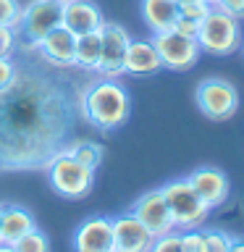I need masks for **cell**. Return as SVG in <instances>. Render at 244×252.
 <instances>
[{
    "mask_svg": "<svg viewBox=\"0 0 244 252\" xmlns=\"http://www.w3.org/2000/svg\"><path fill=\"white\" fill-rule=\"evenodd\" d=\"M197 29H200V24L192 19H184V16H179L176 24H173V32H179L184 37H197Z\"/></svg>",
    "mask_w": 244,
    "mask_h": 252,
    "instance_id": "f546056e",
    "label": "cell"
},
{
    "mask_svg": "<svg viewBox=\"0 0 244 252\" xmlns=\"http://www.w3.org/2000/svg\"><path fill=\"white\" fill-rule=\"evenodd\" d=\"M139 13L147 29L152 34H160V32L173 29V24L179 19V3L176 0H142Z\"/></svg>",
    "mask_w": 244,
    "mask_h": 252,
    "instance_id": "e0dca14e",
    "label": "cell"
},
{
    "mask_svg": "<svg viewBox=\"0 0 244 252\" xmlns=\"http://www.w3.org/2000/svg\"><path fill=\"white\" fill-rule=\"evenodd\" d=\"M113 220V247L121 252H150L155 236L150 234V228L134 216V213H121V216L110 218Z\"/></svg>",
    "mask_w": 244,
    "mask_h": 252,
    "instance_id": "4fadbf2b",
    "label": "cell"
},
{
    "mask_svg": "<svg viewBox=\"0 0 244 252\" xmlns=\"http://www.w3.org/2000/svg\"><path fill=\"white\" fill-rule=\"evenodd\" d=\"M163 197L168 202L171 218L176 231H189V228H202L208 220L210 208L202 202V197L194 192V187L189 184V179H176L168 181L163 187Z\"/></svg>",
    "mask_w": 244,
    "mask_h": 252,
    "instance_id": "5b68a950",
    "label": "cell"
},
{
    "mask_svg": "<svg viewBox=\"0 0 244 252\" xmlns=\"http://www.w3.org/2000/svg\"><path fill=\"white\" fill-rule=\"evenodd\" d=\"M0 210H3V205H0ZM0 244H3V239H0Z\"/></svg>",
    "mask_w": 244,
    "mask_h": 252,
    "instance_id": "e575fe53",
    "label": "cell"
},
{
    "mask_svg": "<svg viewBox=\"0 0 244 252\" xmlns=\"http://www.w3.org/2000/svg\"><path fill=\"white\" fill-rule=\"evenodd\" d=\"M16 50V29L0 27V58H11Z\"/></svg>",
    "mask_w": 244,
    "mask_h": 252,
    "instance_id": "4316f807",
    "label": "cell"
},
{
    "mask_svg": "<svg viewBox=\"0 0 244 252\" xmlns=\"http://www.w3.org/2000/svg\"><path fill=\"white\" fill-rule=\"evenodd\" d=\"M131 213L145 223V228H150L152 236H163L168 231H176L171 210H168V202H165V197H163V189H150V192H145L137 202H134Z\"/></svg>",
    "mask_w": 244,
    "mask_h": 252,
    "instance_id": "30bf717a",
    "label": "cell"
},
{
    "mask_svg": "<svg viewBox=\"0 0 244 252\" xmlns=\"http://www.w3.org/2000/svg\"><path fill=\"white\" fill-rule=\"evenodd\" d=\"M0 252H16V250L11 247V244H0Z\"/></svg>",
    "mask_w": 244,
    "mask_h": 252,
    "instance_id": "1f68e13d",
    "label": "cell"
},
{
    "mask_svg": "<svg viewBox=\"0 0 244 252\" xmlns=\"http://www.w3.org/2000/svg\"><path fill=\"white\" fill-rule=\"evenodd\" d=\"M150 252H181V234L179 231H168L163 236H155Z\"/></svg>",
    "mask_w": 244,
    "mask_h": 252,
    "instance_id": "d4e9b609",
    "label": "cell"
},
{
    "mask_svg": "<svg viewBox=\"0 0 244 252\" xmlns=\"http://www.w3.org/2000/svg\"><path fill=\"white\" fill-rule=\"evenodd\" d=\"M194 100L202 116L210 121H228L239 110V90L228 79H202L194 90Z\"/></svg>",
    "mask_w": 244,
    "mask_h": 252,
    "instance_id": "52a82bcc",
    "label": "cell"
},
{
    "mask_svg": "<svg viewBox=\"0 0 244 252\" xmlns=\"http://www.w3.org/2000/svg\"><path fill=\"white\" fill-rule=\"evenodd\" d=\"M61 16H63V0H31L29 5H21L16 34L24 39V47L31 50L47 32L61 27Z\"/></svg>",
    "mask_w": 244,
    "mask_h": 252,
    "instance_id": "8992f818",
    "label": "cell"
},
{
    "mask_svg": "<svg viewBox=\"0 0 244 252\" xmlns=\"http://www.w3.org/2000/svg\"><path fill=\"white\" fill-rule=\"evenodd\" d=\"M66 150L76 158V160H82L84 165H90L92 171H97V165L102 163V158H105V150H102V145H100V142H94V139L68 142Z\"/></svg>",
    "mask_w": 244,
    "mask_h": 252,
    "instance_id": "ffe728a7",
    "label": "cell"
},
{
    "mask_svg": "<svg viewBox=\"0 0 244 252\" xmlns=\"http://www.w3.org/2000/svg\"><path fill=\"white\" fill-rule=\"evenodd\" d=\"M74 252H105L113 247V220L105 216L87 218L84 223H79L71 239Z\"/></svg>",
    "mask_w": 244,
    "mask_h": 252,
    "instance_id": "9a60e30c",
    "label": "cell"
},
{
    "mask_svg": "<svg viewBox=\"0 0 244 252\" xmlns=\"http://www.w3.org/2000/svg\"><path fill=\"white\" fill-rule=\"evenodd\" d=\"M213 8H218V11L234 16V19H239V21L244 19V0H215Z\"/></svg>",
    "mask_w": 244,
    "mask_h": 252,
    "instance_id": "83f0119b",
    "label": "cell"
},
{
    "mask_svg": "<svg viewBox=\"0 0 244 252\" xmlns=\"http://www.w3.org/2000/svg\"><path fill=\"white\" fill-rule=\"evenodd\" d=\"M100 37H102V50H100L97 74L102 79L123 76V58H126V47L131 42V34L121 27V24L105 21L100 29Z\"/></svg>",
    "mask_w": 244,
    "mask_h": 252,
    "instance_id": "9c48e42d",
    "label": "cell"
},
{
    "mask_svg": "<svg viewBox=\"0 0 244 252\" xmlns=\"http://www.w3.org/2000/svg\"><path fill=\"white\" fill-rule=\"evenodd\" d=\"M102 24H105V16H102L100 5L92 3V0H66L63 3L61 27L68 29L74 37L97 32L102 29Z\"/></svg>",
    "mask_w": 244,
    "mask_h": 252,
    "instance_id": "5bb4252c",
    "label": "cell"
},
{
    "mask_svg": "<svg viewBox=\"0 0 244 252\" xmlns=\"http://www.w3.org/2000/svg\"><path fill=\"white\" fill-rule=\"evenodd\" d=\"M234 236L220 231V228H208L202 231V252H231Z\"/></svg>",
    "mask_w": 244,
    "mask_h": 252,
    "instance_id": "44dd1931",
    "label": "cell"
},
{
    "mask_svg": "<svg viewBox=\"0 0 244 252\" xmlns=\"http://www.w3.org/2000/svg\"><path fill=\"white\" fill-rule=\"evenodd\" d=\"M47 168V179L55 194L66 197V200H84L94 187V171L82 160H76L68 150H63L55 158H50Z\"/></svg>",
    "mask_w": 244,
    "mask_h": 252,
    "instance_id": "3957f363",
    "label": "cell"
},
{
    "mask_svg": "<svg viewBox=\"0 0 244 252\" xmlns=\"http://www.w3.org/2000/svg\"><path fill=\"white\" fill-rule=\"evenodd\" d=\"M16 76V63L13 58H0V90H5Z\"/></svg>",
    "mask_w": 244,
    "mask_h": 252,
    "instance_id": "f1b7e54d",
    "label": "cell"
},
{
    "mask_svg": "<svg viewBox=\"0 0 244 252\" xmlns=\"http://www.w3.org/2000/svg\"><path fill=\"white\" fill-rule=\"evenodd\" d=\"M152 45H155L157 55H160L163 68H168V71H189L192 66H197V61L202 55L197 37H184L173 29L152 34Z\"/></svg>",
    "mask_w": 244,
    "mask_h": 252,
    "instance_id": "ba28073f",
    "label": "cell"
},
{
    "mask_svg": "<svg viewBox=\"0 0 244 252\" xmlns=\"http://www.w3.org/2000/svg\"><path fill=\"white\" fill-rule=\"evenodd\" d=\"M179 3V16H184V19H192L200 24L205 16L213 11V5L208 0H176Z\"/></svg>",
    "mask_w": 244,
    "mask_h": 252,
    "instance_id": "603a6c76",
    "label": "cell"
},
{
    "mask_svg": "<svg viewBox=\"0 0 244 252\" xmlns=\"http://www.w3.org/2000/svg\"><path fill=\"white\" fill-rule=\"evenodd\" d=\"M181 234V252H202V231L200 228H189Z\"/></svg>",
    "mask_w": 244,
    "mask_h": 252,
    "instance_id": "484cf974",
    "label": "cell"
},
{
    "mask_svg": "<svg viewBox=\"0 0 244 252\" xmlns=\"http://www.w3.org/2000/svg\"><path fill=\"white\" fill-rule=\"evenodd\" d=\"M63 3H66V0H63Z\"/></svg>",
    "mask_w": 244,
    "mask_h": 252,
    "instance_id": "d590c367",
    "label": "cell"
},
{
    "mask_svg": "<svg viewBox=\"0 0 244 252\" xmlns=\"http://www.w3.org/2000/svg\"><path fill=\"white\" fill-rule=\"evenodd\" d=\"M197 42H200L202 53L215 55V58L231 55L242 47V21L223 13V11H218V8H213L200 21Z\"/></svg>",
    "mask_w": 244,
    "mask_h": 252,
    "instance_id": "277c9868",
    "label": "cell"
},
{
    "mask_svg": "<svg viewBox=\"0 0 244 252\" xmlns=\"http://www.w3.org/2000/svg\"><path fill=\"white\" fill-rule=\"evenodd\" d=\"M163 68L160 55H157L152 39H131L126 47L123 58V74L129 76H152Z\"/></svg>",
    "mask_w": 244,
    "mask_h": 252,
    "instance_id": "2e32d148",
    "label": "cell"
},
{
    "mask_svg": "<svg viewBox=\"0 0 244 252\" xmlns=\"http://www.w3.org/2000/svg\"><path fill=\"white\" fill-rule=\"evenodd\" d=\"M31 50H34L39 55V61L47 63V66H53V68H71V66H74L76 37L71 34L68 29L55 27L53 32H47V34L39 39Z\"/></svg>",
    "mask_w": 244,
    "mask_h": 252,
    "instance_id": "8fae6325",
    "label": "cell"
},
{
    "mask_svg": "<svg viewBox=\"0 0 244 252\" xmlns=\"http://www.w3.org/2000/svg\"><path fill=\"white\" fill-rule=\"evenodd\" d=\"M11 247L16 252H50V239H47V234H42L39 228H34V231L24 234L19 242H13Z\"/></svg>",
    "mask_w": 244,
    "mask_h": 252,
    "instance_id": "7402d4cb",
    "label": "cell"
},
{
    "mask_svg": "<svg viewBox=\"0 0 244 252\" xmlns=\"http://www.w3.org/2000/svg\"><path fill=\"white\" fill-rule=\"evenodd\" d=\"M76 97L68 79L34 63H16L0 90V171H39L68 147Z\"/></svg>",
    "mask_w": 244,
    "mask_h": 252,
    "instance_id": "6da1fadb",
    "label": "cell"
},
{
    "mask_svg": "<svg viewBox=\"0 0 244 252\" xmlns=\"http://www.w3.org/2000/svg\"><path fill=\"white\" fill-rule=\"evenodd\" d=\"M19 16H21V3L19 0H0V27L16 29Z\"/></svg>",
    "mask_w": 244,
    "mask_h": 252,
    "instance_id": "cb8c5ba5",
    "label": "cell"
},
{
    "mask_svg": "<svg viewBox=\"0 0 244 252\" xmlns=\"http://www.w3.org/2000/svg\"><path fill=\"white\" fill-rule=\"evenodd\" d=\"M208 3H210V5H215V0H208Z\"/></svg>",
    "mask_w": 244,
    "mask_h": 252,
    "instance_id": "836d02e7",
    "label": "cell"
},
{
    "mask_svg": "<svg viewBox=\"0 0 244 252\" xmlns=\"http://www.w3.org/2000/svg\"><path fill=\"white\" fill-rule=\"evenodd\" d=\"M100 50H102L100 29L97 32H90V34H79L76 37V50H74V66L87 71V74H97Z\"/></svg>",
    "mask_w": 244,
    "mask_h": 252,
    "instance_id": "d6986e66",
    "label": "cell"
},
{
    "mask_svg": "<svg viewBox=\"0 0 244 252\" xmlns=\"http://www.w3.org/2000/svg\"><path fill=\"white\" fill-rule=\"evenodd\" d=\"M34 228L37 220L29 210L19 208V205H3V210H0V239H3V244L19 242L24 234L34 231Z\"/></svg>",
    "mask_w": 244,
    "mask_h": 252,
    "instance_id": "ac0fdd59",
    "label": "cell"
},
{
    "mask_svg": "<svg viewBox=\"0 0 244 252\" xmlns=\"http://www.w3.org/2000/svg\"><path fill=\"white\" fill-rule=\"evenodd\" d=\"M231 252H244V239H234V244H231Z\"/></svg>",
    "mask_w": 244,
    "mask_h": 252,
    "instance_id": "4dcf8cb0",
    "label": "cell"
},
{
    "mask_svg": "<svg viewBox=\"0 0 244 252\" xmlns=\"http://www.w3.org/2000/svg\"><path fill=\"white\" fill-rule=\"evenodd\" d=\"M189 184L194 187V192L202 197V202L208 205L210 210L220 208L228 194H231V184H228V176L215 165H200L189 173Z\"/></svg>",
    "mask_w": 244,
    "mask_h": 252,
    "instance_id": "7c38bea8",
    "label": "cell"
},
{
    "mask_svg": "<svg viewBox=\"0 0 244 252\" xmlns=\"http://www.w3.org/2000/svg\"><path fill=\"white\" fill-rule=\"evenodd\" d=\"M76 108L90 126L100 131H116L129 121L131 97L118 79H97L84 84L76 94Z\"/></svg>",
    "mask_w": 244,
    "mask_h": 252,
    "instance_id": "7a4b0ae2",
    "label": "cell"
},
{
    "mask_svg": "<svg viewBox=\"0 0 244 252\" xmlns=\"http://www.w3.org/2000/svg\"><path fill=\"white\" fill-rule=\"evenodd\" d=\"M105 252H121V250H116V247H110V250H105Z\"/></svg>",
    "mask_w": 244,
    "mask_h": 252,
    "instance_id": "d6a6232c",
    "label": "cell"
}]
</instances>
